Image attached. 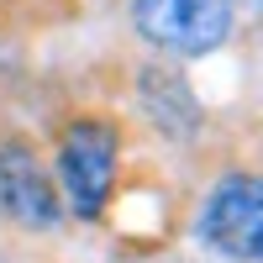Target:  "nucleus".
<instances>
[{"instance_id": "f257e3e1", "label": "nucleus", "mask_w": 263, "mask_h": 263, "mask_svg": "<svg viewBox=\"0 0 263 263\" xmlns=\"http://www.w3.org/2000/svg\"><path fill=\"white\" fill-rule=\"evenodd\" d=\"M111 174H116V132L105 121H74L58 142V179L69 195V211L95 221L111 195Z\"/></svg>"}, {"instance_id": "f03ea898", "label": "nucleus", "mask_w": 263, "mask_h": 263, "mask_svg": "<svg viewBox=\"0 0 263 263\" xmlns=\"http://www.w3.org/2000/svg\"><path fill=\"white\" fill-rule=\"evenodd\" d=\"M137 32L168 53H211L232 32V0H137Z\"/></svg>"}, {"instance_id": "7ed1b4c3", "label": "nucleus", "mask_w": 263, "mask_h": 263, "mask_svg": "<svg viewBox=\"0 0 263 263\" xmlns=\"http://www.w3.org/2000/svg\"><path fill=\"white\" fill-rule=\"evenodd\" d=\"M200 237L211 248H221L227 258L263 263V179L232 174L216 184L200 211Z\"/></svg>"}, {"instance_id": "20e7f679", "label": "nucleus", "mask_w": 263, "mask_h": 263, "mask_svg": "<svg viewBox=\"0 0 263 263\" xmlns=\"http://www.w3.org/2000/svg\"><path fill=\"white\" fill-rule=\"evenodd\" d=\"M0 211L21 227H53L58 221V195L48 184V174H42L37 153L21 142L0 147Z\"/></svg>"}, {"instance_id": "39448f33", "label": "nucleus", "mask_w": 263, "mask_h": 263, "mask_svg": "<svg viewBox=\"0 0 263 263\" xmlns=\"http://www.w3.org/2000/svg\"><path fill=\"white\" fill-rule=\"evenodd\" d=\"M248 6H258V11H263V0H248Z\"/></svg>"}]
</instances>
